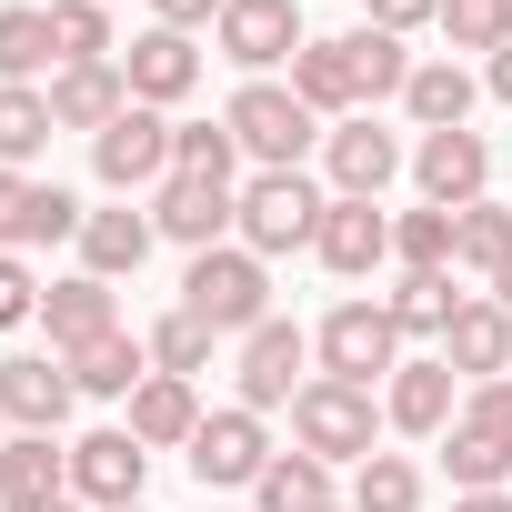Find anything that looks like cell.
Segmentation results:
<instances>
[{"label": "cell", "mask_w": 512, "mask_h": 512, "mask_svg": "<svg viewBox=\"0 0 512 512\" xmlns=\"http://www.w3.org/2000/svg\"><path fill=\"white\" fill-rule=\"evenodd\" d=\"M292 442H302L312 462H372V452H382V402H372L362 382L312 372V382L292 392Z\"/></svg>", "instance_id": "3"}, {"label": "cell", "mask_w": 512, "mask_h": 512, "mask_svg": "<svg viewBox=\"0 0 512 512\" xmlns=\"http://www.w3.org/2000/svg\"><path fill=\"white\" fill-rule=\"evenodd\" d=\"M171 171H191V181H231V171H241L231 121H181V131H171Z\"/></svg>", "instance_id": "36"}, {"label": "cell", "mask_w": 512, "mask_h": 512, "mask_svg": "<svg viewBox=\"0 0 512 512\" xmlns=\"http://www.w3.org/2000/svg\"><path fill=\"white\" fill-rule=\"evenodd\" d=\"M292 91H302L322 121H352V111H362V91H352V51H342V41H302V61H292Z\"/></svg>", "instance_id": "31"}, {"label": "cell", "mask_w": 512, "mask_h": 512, "mask_svg": "<svg viewBox=\"0 0 512 512\" xmlns=\"http://www.w3.org/2000/svg\"><path fill=\"white\" fill-rule=\"evenodd\" d=\"M121 81H131V101H151V111H171V101H191L201 91V51H191V31H141L131 51H121Z\"/></svg>", "instance_id": "17"}, {"label": "cell", "mask_w": 512, "mask_h": 512, "mask_svg": "<svg viewBox=\"0 0 512 512\" xmlns=\"http://www.w3.org/2000/svg\"><path fill=\"white\" fill-rule=\"evenodd\" d=\"M151 21H161V31H211L221 0H151Z\"/></svg>", "instance_id": "44"}, {"label": "cell", "mask_w": 512, "mask_h": 512, "mask_svg": "<svg viewBox=\"0 0 512 512\" xmlns=\"http://www.w3.org/2000/svg\"><path fill=\"white\" fill-rule=\"evenodd\" d=\"M362 21L402 41V31H422V21H442V0H362Z\"/></svg>", "instance_id": "43"}, {"label": "cell", "mask_w": 512, "mask_h": 512, "mask_svg": "<svg viewBox=\"0 0 512 512\" xmlns=\"http://www.w3.org/2000/svg\"><path fill=\"white\" fill-rule=\"evenodd\" d=\"M251 502H262V512H342L332 462H312V452H272V472L251 482Z\"/></svg>", "instance_id": "27"}, {"label": "cell", "mask_w": 512, "mask_h": 512, "mask_svg": "<svg viewBox=\"0 0 512 512\" xmlns=\"http://www.w3.org/2000/svg\"><path fill=\"white\" fill-rule=\"evenodd\" d=\"M342 512H352V502H342Z\"/></svg>", "instance_id": "51"}, {"label": "cell", "mask_w": 512, "mask_h": 512, "mask_svg": "<svg viewBox=\"0 0 512 512\" xmlns=\"http://www.w3.org/2000/svg\"><path fill=\"white\" fill-rule=\"evenodd\" d=\"M352 512H422V462H412V452L352 462Z\"/></svg>", "instance_id": "34"}, {"label": "cell", "mask_w": 512, "mask_h": 512, "mask_svg": "<svg viewBox=\"0 0 512 512\" xmlns=\"http://www.w3.org/2000/svg\"><path fill=\"white\" fill-rule=\"evenodd\" d=\"M231 181H191V171H171L161 191H151V231L161 241H181V251H221V231H231Z\"/></svg>", "instance_id": "15"}, {"label": "cell", "mask_w": 512, "mask_h": 512, "mask_svg": "<svg viewBox=\"0 0 512 512\" xmlns=\"http://www.w3.org/2000/svg\"><path fill=\"white\" fill-rule=\"evenodd\" d=\"M211 41H221V61L231 71H251V81H272L282 61H302V0H221V21H211Z\"/></svg>", "instance_id": "6"}, {"label": "cell", "mask_w": 512, "mask_h": 512, "mask_svg": "<svg viewBox=\"0 0 512 512\" xmlns=\"http://www.w3.org/2000/svg\"><path fill=\"white\" fill-rule=\"evenodd\" d=\"M322 171H332V201H382V191L412 171V151H402L372 111H352V121L322 131Z\"/></svg>", "instance_id": "7"}, {"label": "cell", "mask_w": 512, "mask_h": 512, "mask_svg": "<svg viewBox=\"0 0 512 512\" xmlns=\"http://www.w3.org/2000/svg\"><path fill=\"white\" fill-rule=\"evenodd\" d=\"M191 432H201V392H191L181 372H151V382L131 392V442H141V452H191Z\"/></svg>", "instance_id": "21"}, {"label": "cell", "mask_w": 512, "mask_h": 512, "mask_svg": "<svg viewBox=\"0 0 512 512\" xmlns=\"http://www.w3.org/2000/svg\"><path fill=\"white\" fill-rule=\"evenodd\" d=\"M452 512H512V492H452Z\"/></svg>", "instance_id": "46"}, {"label": "cell", "mask_w": 512, "mask_h": 512, "mask_svg": "<svg viewBox=\"0 0 512 512\" xmlns=\"http://www.w3.org/2000/svg\"><path fill=\"white\" fill-rule=\"evenodd\" d=\"M221 121H231V141L262 161V171H302V151L322 141V111H312L292 81H241Z\"/></svg>", "instance_id": "4"}, {"label": "cell", "mask_w": 512, "mask_h": 512, "mask_svg": "<svg viewBox=\"0 0 512 512\" xmlns=\"http://www.w3.org/2000/svg\"><path fill=\"white\" fill-rule=\"evenodd\" d=\"M402 111L422 121V131H472V71L442 51V61H412V91H402Z\"/></svg>", "instance_id": "24"}, {"label": "cell", "mask_w": 512, "mask_h": 512, "mask_svg": "<svg viewBox=\"0 0 512 512\" xmlns=\"http://www.w3.org/2000/svg\"><path fill=\"white\" fill-rule=\"evenodd\" d=\"M181 312L211 322V332H231V342H251V332L272 322V262H262V251H241V241L191 251V272H181Z\"/></svg>", "instance_id": "1"}, {"label": "cell", "mask_w": 512, "mask_h": 512, "mask_svg": "<svg viewBox=\"0 0 512 512\" xmlns=\"http://www.w3.org/2000/svg\"><path fill=\"white\" fill-rule=\"evenodd\" d=\"M151 241H161L151 211H91V221H81V272H91V282H121V272L151 262Z\"/></svg>", "instance_id": "23"}, {"label": "cell", "mask_w": 512, "mask_h": 512, "mask_svg": "<svg viewBox=\"0 0 512 512\" xmlns=\"http://www.w3.org/2000/svg\"><path fill=\"white\" fill-rule=\"evenodd\" d=\"M51 41H61V71L111 61V0H51Z\"/></svg>", "instance_id": "38"}, {"label": "cell", "mask_w": 512, "mask_h": 512, "mask_svg": "<svg viewBox=\"0 0 512 512\" xmlns=\"http://www.w3.org/2000/svg\"><path fill=\"white\" fill-rule=\"evenodd\" d=\"M41 332H51V352H61V362H71V352H91V342H111V332H121L111 282H91V272L51 282V292H41Z\"/></svg>", "instance_id": "19"}, {"label": "cell", "mask_w": 512, "mask_h": 512, "mask_svg": "<svg viewBox=\"0 0 512 512\" xmlns=\"http://www.w3.org/2000/svg\"><path fill=\"white\" fill-rule=\"evenodd\" d=\"M442 362H452L462 382H502V372H512V312H502L492 292H462V312H452V332H442Z\"/></svg>", "instance_id": "20"}, {"label": "cell", "mask_w": 512, "mask_h": 512, "mask_svg": "<svg viewBox=\"0 0 512 512\" xmlns=\"http://www.w3.org/2000/svg\"><path fill=\"white\" fill-rule=\"evenodd\" d=\"M392 262L402 272H452V211H392Z\"/></svg>", "instance_id": "35"}, {"label": "cell", "mask_w": 512, "mask_h": 512, "mask_svg": "<svg viewBox=\"0 0 512 512\" xmlns=\"http://www.w3.org/2000/svg\"><path fill=\"white\" fill-rule=\"evenodd\" d=\"M191 472H201V492H251L272 472V432H262V412H201V432H191Z\"/></svg>", "instance_id": "9"}, {"label": "cell", "mask_w": 512, "mask_h": 512, "mask_svg": "<svg viewBox=\"0 0 512 512\" xmlns=\"http://www.w3.org/2000/svg\"><path fill=\"white\" fill-rule=\"evenodd\" d=\"M41 71H61L51 11H31V0H11V11H0V81H41Z\"/></svg>", "instance_id": "32"}, {"label": "cell", "mask_w": 512, "mask_h": 512, "mask_svg": "<svg viewBox=\"0 0 512 512\" xmlns=\"http://www.w3.org/2000/svg\"><path fill=\"white\" fill-rule=\"evenodd\" d=\"M432 31H442L452 51H482V61H492V51L512 41V0H442V21H432Z\"/></svg>", "instance_id": "37"}, {"label": "cell", "mask_w": 512, "mask_h": 512, "mask_svg": "<svg viewBox=\"0 0 512 512\" xmlns=\"http://www.w3.org/2000/svg\"><path fill=\"white\" fill-rule=\"evenodd\" d=\"M382 422L392 432H412V442H442L452 422H462V372L432 352V362H402L392 382H382Z\"/></svg>", "instance_id": "12"}, {"label": "cell", "mask_w": 512, "mask_h": 512, "mask_svg": "<svg viewBox=\"0 0 512 512\" xmlns=\"http://www.w3.org/2000/svg\"><path fill=\"white\" fill-rule=\"evenodd\" d=\"M71 382H81L91 402H131V392L151 382V342H131V332H111V342H91V352H71Z\"/></svg>", "instance_id": "28"}, {"label": "cell", "mask_w": 512, "mask_h": 512, "mask_svg": "<svg viewBox=\"0 0 512 512\" xmlns=\"http://www.w3.org/2000/svg\"><path fill=\"white\" fill-rule=\"evenodd\" d=\"M302 362H312V332L272 312L262 332H251V342H241V372H231V382H241V412H292V392L312 382Z\"/></svg>", "instance_id": "10"}, {"label": "cell", "mask_w": 512, "mask_h": 512, "mask_svg": "<svg viewBox=\"0 0 512 512\" xmlns=\"http://www.w3.org/2000/svg\"><path fill=\"white\" fill-rule=\"evenodd\" d=\"M492 302H502V312H512V262H502V282H492Z\"/></svg>", "instance_id": "48"}, {"label": "cell", "mask_w": 512, "mask_h": 512, "mask_svg": "<svg viewBox=\"0 0 512 512\" xmlns=\"http://www.w3.org/2000/svg\"><path fill=\"white\" fill-rule=\"evenodd\" d=\"M342 51H352V91H362V111L412 91V51H402L392 31H372V21H362V31H342Z\"/></svg>", "instance_id": "30"}, {"label": "cell", "mask_w": 512, "mask_h": 512, "mask_svg": "<svg viewBox=\"0 0 512 512\" xmlns=\"http://www.w3.org/2000/svg\"><path fill=\"white\" fill-rule=\"evenodd\" d=\"M21 322H41V282L21 251H0V332H21Z\"/></svg>", "instance_id": "41"}, {"label": "cell", "mask_w": 512, "mask_h": 512, "mask_svg": "<svg viewBox=\"0 0 512 512\" xmlns=\"http://www.w3.org/2000/svg\"><path fill=\"white\" fill-rule=\"evenodd\" d=\"M312 251H322V272L372 282V272L392 262V211H382V201H332L322 231H312Z\"/></svg>", "instance_id": "16"}, {"label": "cell", "mask_w": 512, "mask_h": 512, "mask_svg": "<svg viewBox=\"0 0 512 512\" xmlns=\"http://www.w3.org/2000/svg\"><path fill=\"white\" fill-rule=\"evenodd\" d=\"M442 472H452V492H502V482H512V442L452 422V432H442Z\"/></svg>", "instance_id": "33"}, {"label": "cell", "mask_w": 512, "mask_h": 512, "mask_svg": "<svg viewBox=\"0 0 512 512\" xmlns=\"http://www.w3.org/2000/svg\"><path fill=\"white\" fill-rule=\"evenodd\" d=\"M51 91H31V81H0V171H31L41 151H51Z\"/></svg>", "instance_id": "29"}, {"label": "cell", "mask_w": 512, "mask_h": 512, "mask_svg": "<svg viewBox=\"0 0 512 512\" xmlns=\"http://www.w3.org/2000/svg\"><path fill=\"white\" fill-rule=\"evenodd\" d=\"M141 482H151V452L131 442V422H121V432H81V442H71V502L111 512V502H141Z\"/></svg>", "instance_id": "14"}, {"label": "cell", "mask_w": 512, "mask_h": 512, "mask_svg": "<svg viewBox=\"0 0 512 512\" xmlns=\"http://www.w3.org/2000/svg\"><path fill=\"white\" fill-rule=\"evenodd\" d=\"M382 312H392L402 342H442L452 312H462V292H452V272H402V282L382 292Z\"/></svg>", "instance_id": "25"}, {"label": "cell", "mask_w": 512, "mask_h": 512, "mask_svg": "<svg viewBox=\"0 0 512 512\" xmlns=\"http://www.w3.org/2000/svg\"><path fill=\"white\" fill-rule=\"evenodd\" d=\"M412 181H422L432 211H462V201H482V181H492V141H482V131H422V141H412Z\"/></svg>", "instance_id": "13"}, {"label": "cell", "mask_w": 512, "mask_h": 512, "mask_svg": "<svg viewBox=\"0 0 512 512\" xmlns=\"http://www.w3.org/2000/svg\"><path fill=\"white\" fill-rule=\"evenodd\" d=\"M312 362L332 372V382H392L402 372V332H392V312L382 302H332L322 312V332H312Z\"/></svg>", "instance_id": "5"}, {"label": "cell", "mask_w": 512, "mask_h": 512, "mask_svg": "<svg viewBox=\"0 0 512 512\" xmlns=\"http://www.w3.org/2000/svg\"><path fill=\"white\" fill-rule=\"evenodd\" d=\"M51 492H71V442L61 432H11L0 442V512L11 502H51Z\"/></svg>", "instance_id": "22"}, {"label": "cell", "mask_w": 512, "mask_h": 512, "mask_svg": "<svg viewBox=\"0 0 512 512\" xmlns=\"http://www.w3.org/2000/svg\"><path fill=\"white\" fill-rule=\"evenodd\" d=\"M41 91H51V121H61V131H91V141H101V131L131 111V81H121V61H71V71H51Z\"/></svg>", "instance_id": "18"}, {"label": "cell", "mask_w": 512, "mask_h": 512, "mask_svg": "<svg viewBox=\"0 0 512 512\" xmlns=\"http://www.w3.org/2000/svg\"><path fill=\"white\" fill-rule=\"evenodd\" d=\"M0 442H11V432H0Z\"/></svg>", "instance_id": "50"}, {"label": "cell", "mask_w": 512, "mask_h": 512, "mask_svg": "<svg viewBox=\"0 0 512 512\" xmlns=\"http://www.w3.org/2000/svg\"><path fill=\"white\" fill-rule=\"evenodd\" d=\"M482 81H492V101H512V41H502V51L482 61Z\"/></svg>", "instance_id": "45"}, {"label": "cell", "mask_w": 512, "mask_h": 512, "mask_svg": "<svg viewBox=\"0 0 512 512\" xmlns=\"http://www.w3.org/2000/svg\"><path fill=\"white\" fill-rule=\"evenodd\" d=\"M11 512H81V502H71V492H51V502H11Z\"/></svg>", "instance_id": "47"}, {"label": "cell", "mask_w": 512, "mask_h": 512, "mask_svg": "<svg viewBox=\"0 0 512 512\" xmlns=\"http://www.w3.org/2000/svg\"><path fill=\"white\" fill-rule=\"evenodd\" d=\"M211 342H221L211 322H191V312H161V322H151V372H181V382H191V372H211Z\"/></svg>", "instance_id": "39"}, {"label": "cell", "mask_w": 512, "mask_h": 512, "mask_svg": "<svg viewBox=\"0 0 512 512\" xmlns=\"http://www.w3.org/2000/svg\"><path fill=\"white\" fill-rule=\"evenodd\" d=\"M71 402H81V382H71L61 352H11L0 362V422L11 432H61Z\"/></svg>", "instance_id": "11"}, {"label": "cell", "mask_w": 512, "mask_h": 512, "mask_svg": "<svg viewBox=\"0 0 512 512\" xmlns=\"http://www.w3.org/2000/svg\"><path fill=\"white\" fill-rule=\"evenodd\" d=\"M111 512H141V502H111Z\"/></svg>", "instance_id": "49"}, {"label": "cell", "mask_w": 512, "mask_h": 512, "mask_svg": "<svg viewBox=\"0 0 512 512\" xmlns=\"http://www.w3.org/2000/svg\"><path fill=\"white\" fill-rule=\"evenodd\" d=\"M502 262H512V201H462L452 211V272L502 282Z\"/></svg>", "instance_id": "26"}, {"label": "cell", "mask_w": 512, "mask_h": 512, "mask_svg": "<svg viewBox=\"0 0 512 512\" xmlns=\"http://www.w3.org/2000/svg\"><path fill=\"white\" fill-rule=\"evenodd\" d=\"M462 422L492 432V442H512V372H502V382H472V392H462Z\"/></svg>", "instance_id": "42"}, {"label": "cell", "mask_w": 512, "mask_h": 512, "mask_svg": "<svg viewBox=\"0 0 512 512\" xmlns=\"http://www.w3.org/2000/svg\"><path fill=\"white\" fill-rule=\"evenodd\" d=\"M322 211H332V191H322L312 171H251L241 201H231V231H241V251L282 262V251H312Z\"/></svg>", "instance_id": "2"}, {"label": "cell", "mask_w": 512, "mask_h": 512, "mask_svg": "<svg viewBox=\"0 0 512 512\" xmlns=\"http://www.w3.org/2000/svg\"><path fill=\"white\" fill-rule=\"evenodd\" d=\"M31 241H41V181L0 171V251H31Z\"/></svg>", "instance_id": "40"}, {"label": "cell", "mask_w": 512, "mask_h": 512, "mask_svg": "<svg viewBox=\"0 0 512 512\" xmlns=\"http://www.w3.org/2000/svg\"><path fill=\"white\" fill-rule=\"evenodd\" d=\"M171 131L181 121H161L151 101H131L101 141H91V171H101V191H161L171 181Z\"/></svg>", "instance_id": "8"}]
</instances>
